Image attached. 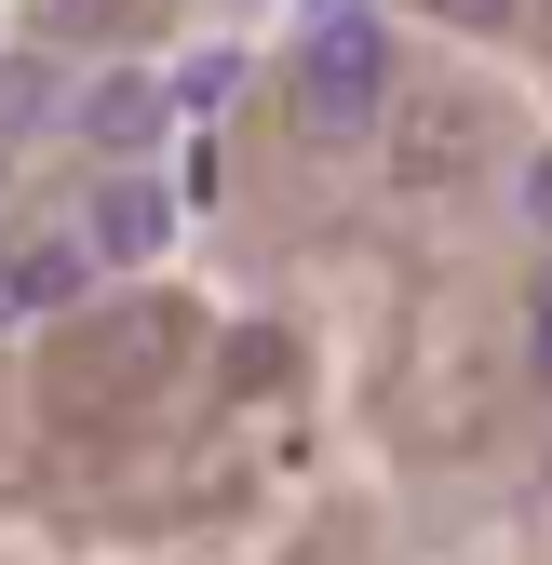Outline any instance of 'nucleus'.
I'll list each match as a JSON object with an SVG mask.
<instances>
[{"instance_id":"12","label":"nucleus","mask_w":552,"mask_h":565,"mask_svg":"<svg viewBox=\"0 0 552 565\" xmlns=\"http://www.w3.org/2000/svg\"><path fill=\"white\" fill-rule=\"evenodd\" d=\"M445 28H512V0H432Z\"/></svg>"},{"instance_id":"15","label":"nucleus","mask_w":552,"mask_h":565,"mask_svg":"<svg viewBox=\"0 0 552 565\" xmlns=\"http://www.w3.org/2000/svg\"><path fill=\"white\" fill-rule=\"evenodd\" d=\"M539 471H552V458H539Z\"/></svg>"},{"instance_id":"1","label":"nucleus","mask_w":552,"mask_h":565,"mask_svg":"<svg viewBox=\"0 0 552 565\" xmlns=\"http://www.w3.org/2000/svg\"><path fill=\"white\" fill-rule=\"evenodd\" d=\"M284 108H297V135H391V108H404V41L378 28V14H323V28H297V82H284Z\"/></svg>"},{"instance_id":"13","label":"nucleus","mask_w":552,"mask_h":565,"mask_svg":"<svg viewBox=\"0 0 552 565\" xmlns=\"http://www.w3.org/2000/svg\"><path fill=\"white\" fill-rule=\"evenodd\" d=\"M526 216H539V230H552V149H539V162H526Z\"/></svg>"},{"instance_id":"11","label":"nucleus","mask_w":552,"mask_h":565,"mask_svg":"<svg viewBox=\"0 0 552 565\" xmlns=\"http://www.w3.org/2000/svg\"><path fill=\"white\" fill-rule=\"evenodd\" d=\"M526 364L552 377V269H539V297H526Z\"/></svg>"},{"instance_id":"9","label":"nucleus","mask_w":552,"mask_h":565,"mask_svg":"<svg viewBox=\"0 0 552 565\" xmlns=\"http://www.w3.org/2000/svg\"><path fill=\"white\" fill-rule=\"evenodd\" d=\"M230 82H243V54H189V67H176V121H202Z\"/></svg>"},{"instance_id":"10","label":"nucleus","mask_w":552,"mask_h":565,"mask_svg":"<svg viewBox=\"0 0 552 565\" xmlns=\"http://www.w3.org/2000/svg\"><path fill=\"white\" fill-rule=\"evenodd\" d=\"M41 14V41H95V28H121V0H28Z\"/></svg>"},{"instance_id":"6","label":"nucleus","mask_w":552,"mask_h":565,"mask_svg":"<svg viewBox=\"0 0 552 565\" xmlns=\"http://www.w3.org/2000/svg\"><path fill=\"white\" fill-rule=\"evenodd\" d=\"M108 256L82 243V230H41V243H14V282H28V310H82V282H95Z\"/></svg>"},{"instance_id":"5","label":"nucleus","mask_w":552,"mask_h":565,"mask_svg":"<svg viewBox=\"0 0 552 565\" xmlns=\"http://www.w3.org/2000/svg\"><path fill=\"white\" fill-rule=\"evenodd\" d=\"M82 243H95V256H108V269H149V256H162V243H176V202H162V189H149V175H108V189H95V202H82Z\"/></svg>"},{"instance_id":"3","label":"nucleus","mask_w":552,"mask_h":565,"mask_svg":"<svg viewBox=\"0 0 552 565\" xmlns=\"http://www.w3.org/2000/svg\"><path fill=\"white\" fill-rule=\"evenodd\" d=\"M162 364H189V310L176 297H121L82 323V350H67V377H95V391H149Z\"/></svg>"},{"instance_id":"4","label":"nucleus","mask_w":552,"mask_h":565,"mask_svg":"<svg viewBox=\"0 0 552 565\" xmlns=\"http://www.w3.org/2000/svg\"><path fill=\"white\" fill-rule=\"evenodd\" d=\"M162 121H176V82H135V67H108V82H82V95H67V135H82L95 162L162 149Z\"/></svg>"},{"instance_id":"8","label":"nucleus","mask_w":552,"mask_h":565,"mask_svg":"<svg viewBox=\"0 0 552 565\" xmlns=\"http://www.w3.org/2000/svg\"><path fill=\"white\" fill-rule=\"evenodd\" d=\"M230 391H284V323H243L230 337Z\"/></svg>"},{"instance_id":"7","label":"nucleus","mask_w":552,"mask_h":565,"mask_svg":"<svg viewBox=\"0 0 552 565\" xmlns=\"http://www.w3.org/2000/svg\"><path fill=\"white\" fill-rule=\"evenodd\" d=\"M28 121H54V67L41 54H0V135H28Z\"/></svg>"},{"instance_id":"14","label":"nucleus","mask_w":552,"mask_h":565,"mask_svg":"<svg viewBox=\"0 0 552 565\" xmlns=\"http://www.w3.org/2000/svg\"><path fill=\"white\" fill-rule=\"evenodd\" d=\"M0 323H28V282H14V256H0Z\"/></svg>"},{"instance_id":"2","label":"nucleus","mask_w":552,"mask_h":565,"mask_svg":"<svg viewBox=\"0 0 552 565\" xmlns=\"http://www.w3.org/2000/svg\"><path fill=\"white\" fill-rule=\"evenodd\" d=\"M391 189H458L471 162L499 149V108L471 95V82H404V108H391Z\"/></svg>"}]
</instances>
